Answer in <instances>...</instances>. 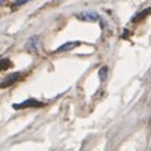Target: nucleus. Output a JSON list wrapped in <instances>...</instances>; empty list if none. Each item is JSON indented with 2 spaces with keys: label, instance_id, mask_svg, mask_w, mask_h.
Here are the masks:
<instances>
[{
  "label": "nucleus",
  "instance_id": "nucleus-5",
  "mask_svg": "<svg viewBox=\"0 0 151 151\" xmlns=\"http://www.w3.org/2000/svg\"><path fill=\"white\" fill-rule=\"evenodd\" d=\"M106 75H108V68H100V70H99V78H100V81H105L106 79Z\"/></svg>",
  "mask_w": 151,
  "mask_h": 151
},
{
  "label": "nucleus",
  "instance_id": "nucleus-6",
  "mask_svg": "<svg viewBox=\"0 0 151 151\" xmlns=\"http://www.w3.org/2000/svg\"><path fill=\"white\" fill-rule=\"evenodd\" d=\"M27 2H30V0H15V2L12 3V8L15 9V8H18V6H21V5H24V3H27Z\"/></svg>",
  "mask_w": 151,
  "mask_h": 151
},
{
  "label": "nucleus",
  "instance_id": "nucleus-4",
  "mask_svg": "<svg viewBox=\"0 0 151 151\" xmlns=\"http://www.w3.org/2000/svg\"><path fill=\"white\" fill-rule=\"evenodd\" d=\"M17 78H19V73H14V75H9L8 78H5V79H6L5 82H2V84H0V87H6V85H11L12 82H15V81H17Z\"/></svg>",
  "mask_w": 151,
  "mask_h": 151
},
{
  "label": "nucleus",
  "instance_id": "nucleus-1",
  "mask_svg": "<svg viewBox=\"0 0 151 151\" xmlns=\"http://www.w3.org/2000/svg\"><path fill=\"white\" fill-rule=\"evenodd\" d=\"M39 47H40V37L39 36H32L26 44V50L32 54H36L39 51Z\"/></svg>",
  "mask_w": 151,
  "mask_h": 151
},
{
  "label": "nucleus",
  "instance_id": "nucleus-2",
  "mask_svg": "<svg viewBox=\"0 0 151 151\" xmlns=\"http://www.w3.org/2000/svg\"><path fill=\"white\" fill-rule=\"evenodd\" d=\"M78 18H79V19H82V21H97V19H99V15H97L96 12L88 11V12L79 14V15H78Z\"/></svg>",
  "mask_w": 151,
  "mask_h": 151
},
{
  "label": "nucleus",
  "instance_id": "nucleus-7",
  "mask_svg": "<svg viewBox=\"0 0 151 151\" xmlns=\"http://www.w3.org/2000/svg\"><path fill=\"white\" fill-rule=\"evenodd\" d=\"M3 3H5V0H0V6H2Z\"/></svg>",
  "mask_w": 151,
  "mask_h": 151
},
{
  "label": "nucleus",
  "instance_id": "nucleus-3",
  "mask_svg": "<svg viewBox=\"0 0 151 151\" xmlns=\"http://www.w3.org/2000/svg\"><path fill=\"white\" fill-rule=\"evenodd\" d=\"M78 45H81V42H68V44H64L63 47L57 48L55 51H57V52H63V51H69V50H72V48H75V47H78Z\"/></svg>",
  "mask_w": 151,
  "mask_h": 151
}]
</instances>
